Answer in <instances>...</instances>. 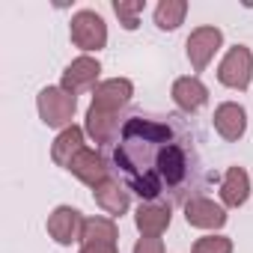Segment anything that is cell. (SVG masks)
I'll use <instances>...</instances> for the list:
<instances>
[{"label":"cell","mask_w":253,"mask_h":253,"mask_svg":"<svg viewBox=\"0 0 253 253\" xmlns=\"http://www.w3.org/2000/svg\"><path fill=\"white\" fill-rule=\"evenodd\" d=\"M143 6H146L143 0H116V3H113V9H116V15H119V21H122L125 30H134L137 27V18H140Z\"/></svg>","instance_id":"ffe728a7"},{"label":"cell","mask_w":253,"mask_h":253,"mask_svg":"<svg viewBox=\"0 0 253 253\" xmlns=\"http://www.w3.org/2000/svg\"><path fill=\"white\" fill-rule=\"evenodd\" d=\"M214 128H217V134L223 140H238L244 134V128H247V113H244V107L241 104H232V101L220 104L214 110Z\"/></svg>","instance_id":"7c38bea8"},{"label":"cell","mask_w":253,"mask_h":253,"mask_svg":"<svg viewBox=\"0 0 253 253\" xmlns=\"http://www.w3.org/2000/svg\"><path fill=\"white\" fill-rule=\"evenodd\" d=\"M131 92H134V86H131V81H125V78L101 81V84L95 86V92H92V104H95V107H101V110L116 113L119 107L128 104Z\"/></svg>","instance_id":"ba28073f"},{"label":"cell","mask_w":253,"mask_h":253,"mask_svg":"<svg viewBox=\"0 0 253 253\" xmlns=\"http://www.w3.org/2000/svg\"><path fill=\"white\" fill-rule=\"evenodd\" d=\"M173 101L179 104V110L194 113V110H200L209 101V89L203 86L200 78H179L173 84Z\"/></svg>","instance_id":"4fadbf2b"},{"label":"cell","mask_w":253,"mask_h":253,"mask_svg":"<svg viewBox=\"0 0 253 253\" xmlns=\"http://www.w3.org/2000/svg\"><path fill=\"white\" fill-rule=\"evenodd\" d=\"M86 131H89V137H92L95 143H116L122 125H119L116 113L89 104V110H86Z\"/></svg>","instance_id":"8fae6325"},{"label":"cell","mask_w":253,"mask_h":253,"mask_svg":"<svg viewBox=\"0 0 253 253\" xmlns=\"http://www.w3.org/2000/svg\"><path fill=\"white\" fill-rule=\"evenodd\" d=\"M98 72H101L98 60H92V57H78V60H72V66L63 72V89L72 92V95L81 92V89H89V86H95Z\"/></svg>","instance_id":"9c48e42d"},{"label":"cell","mask_w":253,"mask_h":253,"mask_svg":"<svg viewBox=\"0 0 253 253\" xmlns=\"http://www.w3.org/2000/svg\"><path fill=\"white\" fill-rule=\"evenodd\" d=\"M194 253H232V241L226 235H206L194 244Z\"/></svg>","instance_id":"44dd1931"},{"label":"cell","mask_w":253,"mask_h":253,"mask_svg":"<svg viewBox=\"0 0 253 253\" xmlns=\"http://www.w3.org/2000/svg\"><path fill=\"white\" fill-rule=\"evenodd\" d=\"M81 241L84 244H116V223L110 217H89L84 220Z\"/></svg>","instance_id":"ac0fdd59"},{"label":"cell","mask_w":253,"mask_h":253,"mask_svg":"<svg viewBox=\"0 0 253 253\" xmlns=\"http://www.w3.org/2000/svg\"><path fill=\"white\" fill-rule=\"evenodd\" d=\"M72 42L78 45V48H84V51H98V48H104V42H107V27H104V21H101V15H95V12H78L75 18H72Z\"/></svg>","instance_id":"277c9868"},{"label":"cell","mask_w":253,"mask_h":253,"mask_svg":"<svg viewBox=\"0 0 253 253\" xmlns=\"http://www.w3.org/2000/svg\"><path fill=\"white\" fill-rule=\"evenodd\" d=\"M69 170H72L81 182H86L89 188H98L104 179H110V176H107V161H104L98 152H92V149H81V152L72 158Z\"/></svg>","instance_id":"30bf717a"},{"label":"cell","mask_w":253,"mask_h":253,"mask_svg":"<svg viewBox=\"0 0 253 253\" xmlns=\"http://www.w3.org/2000/svg\"><path fill=\"white\" fill-rule=\"evenodd\" d=\"M39 104V116L45 125H51V128H63V125L72 122L75 116V107H78V98L72 92H66L63 86H45L36 98Z\"/></svg>","instance_id":"7a4b0ae2"},{"label":"cell","mask_w":253,"mask_h":253,"mask_svg":"<svg viewBox=\"0 0 253 253\" xmlns=\"http://www.w3.org/2000/svg\"><path fill=\"white\" fill-rule=\"evenodd\" d=\"M253 78V54L247 45H235L229 48V54L223 57L220 69H217V81L223 86H232V89H247Z\"/></svg>","instance_id":"3957f363"},{"label":"cell","mask_w":253,"mask_h":253,"mask_svg":"<svg viewBox=\"0 0 253 253\" xmlns=\"http://www.w3.org/2000/svg\"><path fill=\"white\" fill-rule=\"evenodd\" d=\"M134 223L143 235H161L167 226H170V206L164 203H143L134 214Z\"/></svg>","instance_id":"5bb4252c"},{"label":"cell","mask_w":253,"mask_h":253,"mask_svg":"<svg viewBox=\"0 0 253 253\" xmlns=\"http://www.w3.org/2000/svg\"><path fill=\"white\" fill-rule=\"evenodd\" d=\"M48 232H51V238L60 241V244L81 241V232H84V217H81V211L72 209V206L54 209V214L48 217Z\"/></svg>","instance_id":"8992f818"},{"label":"cell","mask_w":253,"mask_h":253,"mask_svg":"<svg viewBox=\"0 0 253 253\" xmlns=\"http://www.w3.org/2000/svg\"><path fill=\"white\" fill-rule=\"evenodd\" d=\"M92 197L107 214H122L128 209V191H122L116 179H104L98 188H92Z\"/></svg>","instance_id":"e0dca14e"},{"label":"cell","mask_w":253,"mask_h":253,"mask_svg":"<svg viewBox=\"0 0 253 253\" xmlns=\"http://www.w3.org/2000/svg\"><path fill=\"white\" fill-rule=\"evenodd\" d=\"M220 42H223V33L217 27H197L188 36V60H191V66L197 72H203L211 63V57L217 54Z\"/></svg>","instance_id":"5b68a950"},{"label":"cell","mask_w":253,"mask_h":253,"mask_svg":"<svg viewBox=\"0 0 253 253\" xmlns=\"http://www.w3.org/2000/svg\"><path fill=\"white\" fill-rule=\"evenodd\" d=\"M113 164L125 185L146 203L185 206L188 200L203 197L211 182L191 125L179 116H128L113 146Z\"/></svg>","instance_id":"6da1fadb"},{"label":"cell","mask_w":253,"mask_h":253,"mask_svg":"<svg viewBox=\"0 0 253 253\" xmlns=\"http://www.w3.org/2000/svg\"><path fill=\"white\" fill-rule=\"evenodd\" d=\"M81 149H86V146H84V131L78 128V125H69V128H63L60 137L54 140V146H51V158H54L60 167H69L72 158H75Z\"/></svg>","instance_id":"2e32d148"},{"label":"cell","mask_w":253,"mask_h":253,"mask_svg":"<svg viewBox=\"0 0 253 253\" xmlns=\"http://www.w3.org/2000/svg\"><path fill=\"white\" fill-rule=\"evenodd\" d=\"M185 12H188V3H185V0H161L158 9H155V24H158L161 30H176V27L182 24Z\"/></svg>","instance_id":"d6986e66"},{"label":"cell","mask_w":253,"mask_h":253,"mask_svg":"<svg viewBox=\"0 0 253 253\" xmlns=\"http://www.w3.org/2000/svg\"><path fill=\"white\" fill-rule=\"evenodd\" d=\"M220 197L232 209H238V206L247 203V197H250V179H247L244 167H229L226 170V176L220 182Z\"/></svg>","instance_id":"9a60e30c"},{"label":"cell","mask_w":253,"mask_h":253,"mask_svg":"<svg viewBox=\"0 0 253 253\" xmlns=\"http://www.w3.org/2000/svg\"><path fill=\"white\" fill-rule=\"evenodd\" d=\"M185 217L191 226H200V229H220L226 223V211L209 200V197H194L185 203Z\"/></svg>","instance_id":"52a82bcc"},{"label":"cell","mask_w":253,"mask_h":253,"mask_svg":"<svg viewBox=\"0 0 253 253\" xmlns=\"http://www.w3.org/2000/svg\"><path fill=\"white\" fill-rule=\"evenodd\" d=\"M81 253H116V244H84Z\"/></svg>","instance_id":"603a6c76"},{"label":"cell","mask_w":253,"mask_h":253,"mask_svg":"<svg viewBox=\"0 0 253 253\" xmlns=\"http://www.w3.org/2000/svg\"><path fill=\"white\" fill-rule=\"evenodd\" d=\"M134 253H164V241L155 238V235H143V238L134 244Z\"/></svg>","instance_id":"7402d4cb"}]
</instances>
